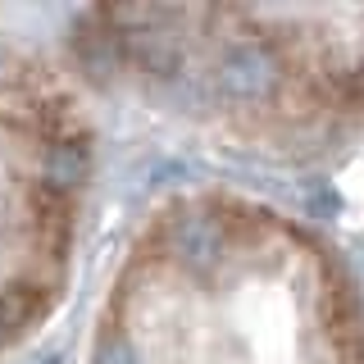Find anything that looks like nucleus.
Listing matches in <instances>:
<instances>
[{"label":"nucleus","instance_id":"1","mask_svg":"<svg viewBox=\"0 0 364 364\" xmlns=\"http://www.w3.org/2000/svg\"><path fill=\"white\" fill-rule=\"evenodd\" d=\"M50 32L96 109L223 164L301 173L364 141V5H77Z\"/></svg>","mask_w":364,"mask_h":364},{"label":"nucleus","instance_id":"2","mask_svg":"<svg viewBox=\"0 0 364 364\" xmlns=\"http://www.w3.org/2000/svg\"><path fill=\"white\" fill-rule=\"evenodd\" d=\"M77 364H364V287L287 205L182 187L119 242Z\"/></svg>","mask_w":364,"mask_h":364},{"label":"nucleus","instance_id":"3","mask_svg":"<svg viewBox=\"0 0 364 364\" xmlns=\"http://www.w3.org/2000/svg\"><path fill=\"white\" fill-rule=\"evenodd\" d=\"M100 109L55 32L0 9V360L60 314L87 242Z\"/></svg>","mask_w":364,"mask_h":364}]
</instances>
